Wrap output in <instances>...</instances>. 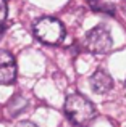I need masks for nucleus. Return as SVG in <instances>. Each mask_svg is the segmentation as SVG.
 I'll return each instance as SVG.
<instances>
[{
    "mask_svg": "<svg viewBox=\"0 0 126 127\" xmlns=\"http://www.w3.org/2000/svg\"><path fill=\"white\" fill-rule=\"evenodd\" d=\"M65 114L74 126L84 127L95 118V106L81 93H71L65 100Z\"/></svg>",
    "mask_w": 126,
    "mask_h": 127,
    "instance_id": "nucleus-1",
    "label": "nucleus"
},
{
    "mask_svg": "<svg viewBox=\"0 0 126 127\" xmlns=\"http://www.w3.org/2000/svg\"><path fill=\"white\" fill-rule=\"evenodd\" d=\"M89 85H91V89L94 90L95 93L104 95V93L110 92V90L113 89V79H112V76L108 74L107 71L99 69V71H95L94 74L91 76Z\"/></svg>",
    "mask_w": 126,
    "mask_h": 127,
    "instance_id": "nucleus-5",
    "label": "nucleus"
},
{
    "mask_svg": "<svg viewBox=\"0 0 126 127\" xmlns=\"http://www.w3.org/2000/svg\"><path fill=\"white\" fill-rule=\"evenodd\" d=\"M121 10H123V13L126 16V0H123V3H121Z\"/></svg>",
    "mask_w": 126,
    "mask_h": 127,
    "instance_id": "nucleus-10",
    "label": "nucleus"
},
{
    "mask_svg": "<svg viewBox=\"0 0 126 127\" xmlns=\"http://www.w3.org/2000/svg\"><path fill=\"white\" fill-rule=\"evenodd\" d=\"M26 108H28V100L21 95H15L8 101V105H6V109H8V113L11 116H18L19 113H23Z\"/></svg>",
    "mask_w": 126,
    "mask_h": 127,
    "instance_id": "nucleus-6",
    "label": "nucleus"
},
{
    "mask_svg": "<svg viewBox=\"0 0 126 127\" xmlns=\"http://www.w3.org/2000/svg\"><path fill=\"white\" fill-rule=\"evenodd\" d=\"M16 61L6 50H0V85H11L16 81Z\"/></svg>",
    "mask_w": 126,
    "mask_h": 127,
    "instance_id": "nucleus-4",
    "label": "nucleus"
},
{
    "mask_svg": "<svg viewBox=\"0 0 126 127\" xmlns=\"http://www.w3.org/2000/svg\"><path fill=\"white\" fill-rule=\"evenodd\" d=\"M89 5H91V8L94 10V11L108 13V15H113V13H115V6L105 3L104 0H91V2H89Z\"/></svg>",
    "mask_w": 126,
    "mask_h": 127,
    "instance_id": "nucleus-7",
    "label": "nucleus"
},
{
    "mask_svg": "<svg viewBox=\"0 0 126 127\" xmlns=\"http://www.w3.org/2000/svg\"><path fill=\"white\" fill-rule=\"evenodd\" d=\"M6 13H8V6H6V0H0V26L3 24L6 18Z\"/></svg>",
    "mask_w": 126,
    "mask_h": 127,
    "instance_id": "nucleus-8",
    "label": "nucleus"
},
{
    "mask_svg": "<svg viewBox=\"0 0 126 127\" xmlns=\"http://www.w3.org/2000/svg\"><path fill=\"white\" fill-rule=\"evenodd\" d=\"M15 127H37L34 124V122H29V121H21V122H18Z\"/></svg>",
    "mask_w": 126,
    "mask_h": 127,
    "instance_id": "nucleus-9",
    "label": "nucleus"
},
{
    "mask_svg": "<svg viewBox=\"0 0 126 127\" xmlns=\"http://www.w3.org/2000/svg\"><path fill=\"white\" fill-rule=\"evenodd\" d=\"M84 47L94 55H105L113 47L112 34L105 26H95L94 29L86 34L84 37Z\"/></svg>",
    "mask_w": 126,
    "mask_h": 127,
    "instance_id": "nucleus-3",
    "label": "nucleus"
},
{
    "mask_svg": "<svg viewBox=\"0 0 126 127\" xmlns=\"http://www.w3.org/2000/svg\"><path fill=\"white\" fill-rule=\"evenodd\" d=\"M34 35L39 42L47 43V45H55L62 42L65 37V26L60 19L54 16H42L34 23Z\"/></svg>",
    "mask_w": 126,
    "mask_h": 127,
    "instance_id": "nucleus-2",
    "label": "nucleus"
},
{
    "mask_svg": "<svg viewBox=\"0 0 126 127\" xmlns=\"http://www.w3.org/2000/svg\"><path fill=\"white\" fill-rule=\"evenodd\" d=\"M2 32H3V29H2V26H0V35H2Z\"/></svg>",
    "mask_w": 126,
    "mask_h": 127,
    "instance_id": "nucleus-11",
    "label": "nucleus"
}]
</instances>
